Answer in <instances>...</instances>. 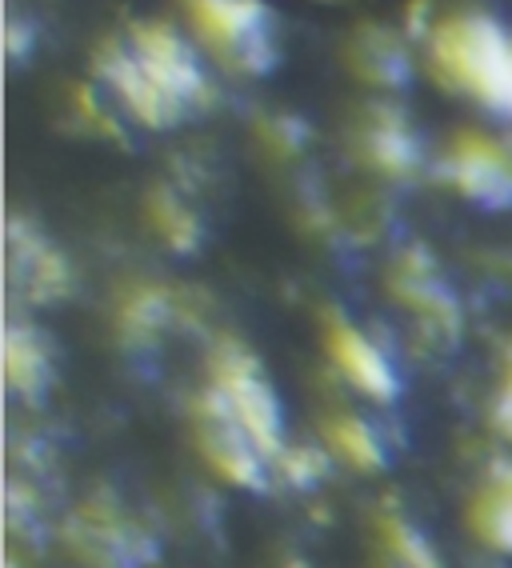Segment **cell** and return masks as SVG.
Returning <instances> with one entry per match:
<instances>
[{
	"label": "cell",
	"mask_w": 512,
	"mask_h": 568,
	"mask_svg": "<svg viewBox=\"0 0 512 568\" xmlns=\"http://www.w3.org/2000/svg\"><path fill=\"white\" fill-rule=\"evenodd\" d=\"M496 420H501V428L512 437V368H509V376H504L501 400H496Z\"/></svg>",
	"instance_id": "5b68a950"
},
{
	"label": "cell",
	"mask_w": 512,
	"mask_h": 568,
	"mask_svg": "<svg viewBox=\"0 0 512 568\" xmlns=\"http://www.w3.org/2000/svg\"><path fill=\"white\" fill-rule=\"evenodd\" d=\"M332 353H337L340 368L349 373V381H357V388H365V393L377 396V400H392V396H397V373H392V365L357 333V328L340 325L337 333H332Z\"/></svg>",
	"instance_id": "7a4b0ae2"
},
{
	"label": "cell",
	"mask_w": 512,
	"mask_h": 568,
	"mask_svg": "<svg viewBox=\"0 0 512 568\" xmlns=\"http://www.w3.org/2000/svg\"><path fill=\"white\" fill-rule=\"evenodd\" d=\"M457 176H461V184L477 201L492 204L501 201V196H509V169H504V161L492 153L489 144H472L469 153H461Z\"/></svg>",
	"instance_id": "3957f363"
},
{
	"label": "cell",
	"mask_w": 512,
	"mask_h": 568,
	"mask_svg": "<svg viewBox=\"0 0 512 568\" xmlns=\"http://www.w3.org/2000/svg\"><path fill=\"white\" fill-rule=\"evenodd\" d=\"M213 396L221 400V408L233 416L236 425L245 428L248 440H253L265 457L277 453L280 440H285L280 437V433H285V420H280L277 393L268 388V381L260 376V368H256L245 353L221 356Z\"/></svg>",
	"instance_id": "6da1fadb"
},
{
	"label": "cell",
	"mask_w": 512,
	"mask_h": 568,
	"mask_svg": "<svg viewBox=\"0 0 512 568\" xmlns=\"http://www.w3.org/2000/svg\"><path fill=\"white\" fill-rule=\"evenodd\" d=\"M477 528L484 532V540L512 552V473L489 480V488L477 500Z\"/></svg>",
	"instance_id": "277c9868"
}]
</instances>
